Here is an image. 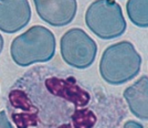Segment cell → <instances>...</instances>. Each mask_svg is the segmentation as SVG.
Here are the masks:
<instances>
[{
	"label": "cell",
	"instance_id": "5b68a950",
	"mask_svg": "<svg viewBox=\"0 0 148 128\" xmlns=\"http://www.w3.org/2000/svg\"><path fill=\"white\" fill-rule=\"evenodd\" d=\"M39 17L53 27H64L76 14V0H33Z\"/></svg>",
	"mask_w": 148,
	"mask_h": 128
},
{
	"label": "cell",
	"instance_id": "8992f818",
	"mask_svg": "<svg viewBox=\"0 0 148 128\" xmlns=\"http://www.w3.org/2000/svg\"><path fill=\"white\" fill-rule=\"evenodd\" d=\"M31 18L28 0H0V30L14 33L23 29Z\"/></svg>",
	"mask_w": 148,
	"mask_h": 128
},
{
	"label": "cell",
	"instance_id": "8fae6325",
	"mask_svg": "<svg viewBox=\"0 0 148 128\" xmlns=\"http://www.w3.org/2000/svg\"><path fill=\"white\" fill-rule=\"evenodd\" d=\"M2 49H3V38L0 34V53H1Z\"/></svg>",
	"mask_w": 148,
	"mask_h": 128
},
{
	"label": "cell",
	"instance_id": "30bf717a",
	"mask_svg": "<svg viewBox=\"0 0 148 128\" xmlns=\"http://www.w3.org/2000/svg\"><path fill=\"white\" fill-rule=\"evenodd\" d=\"M124 128H144V127H143L142 124H139V123H136L134 120H128V122L124 125Z\"/></svg>",
	"mask_w": 148,
	"mask_h": 128
},
{
	"label": "cell",
	"instance_id": "6da1fadb",
	"mask_svg": "<svg viewBox=\"0 0 148 128\" xmlns=\"http://www.w3.org/2000/svg\"><path fill=\"white\" fill-rule=\"evenodd\" d=\"M142 57L128 41L115 43L104 51L99 62V73L112 85L133 79L140 70Z\"/></svg>",
	"mask_w": 148,
	"mask_h": 128
},
{
	"label": "cell",
	"instance_id": "3957f363",
	"mask_svg": "<svg viewBox=\"0 0 148 128\" xmlns=\"http://www.w3.org/2000/svg\"><path fill=\"white\" fill-rule=\"evenodd\" d=\"M85 22L95 36L104 40L121 37L126 30L122 8L114 0H95L87 8Z\"/></svg>",
	"mask_w": 148,
	"mask_h": 128
},
{
	"label": "cell",
	"instance_id": "7a4b0ae2",
	"mask_svg": "<svg viewBox=\"0 0 148 128\" xmlns=\"http://www.w3.org/2000/svg\"><path fill=\"white\" fill-rule=\"evenodd\" d=\"M10 53L19 66L48 62L56 53L54 34L43 25H33L13 40Z\"/></svg>",
	"mask_w": 148,
	"mask_h": 128
},
{
	"label": "cell",
	"instance_id": "ba28073f",
	"mask_svg": "<svg viewBox=\"0 0 148 128\" xmlns=\"http://www.w3.org/2000/svg\"><path fill=\"white\" fill-rule=\"evenodd\" d=\"M126 9L128 18L134 25L140 28H147L148 0H128Z\"/></svg>",
	"mask_w": 148,
	"mask_h": 128
},
{
	"label": "cell",
	"instance_id": "9c48e42d",
	"mask_svg": "<svg viewBox=\"0 0 148 128\" xmlns=\"http://www.w3.org/2000/svg\"><path fill=\"white\" fill-rule=\"evenodd\" d=\"M0 128H13L11 123L9 122L5 110L0 112Z\"/></svg>",
	"mask_w": 148,
	"mask_h": 128
},
{
	"label": "cell",
	"instance_id": "277c9868",
	"mask_svg": "<svg viewBox=\"0 0 148 128\" xmlns=\"http://www.w3.org/2000/svg\"><path fill=\"white\" fill-rule=\"evenodd\" d=\"M97 45L86 32L73 28L61 38V54L64 62L76 68H86L95 60Z\"/></svg>",
	"mask_w": 148,
	"mask_h": 128
},
{
	"label": "cell",
	"instance_id": "52a82bcc",
	"mask_svg": "<svg viewBox=\"0 0 148 128\" xmlns=\"http://www.w3.org/2000/svg\"><path fill=\"white\" fill-rule=\"evenodd\" d=\"M147 85L148 77L144 75L135 84L127 87L124 91V98L128 104L130 112L140 119H148L147 104Z\"/></svg>",
	"mask_w": 148,
	"mask_h": 128
}]
</instances>
